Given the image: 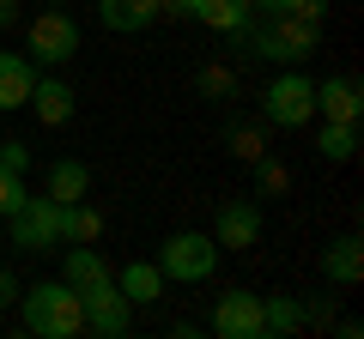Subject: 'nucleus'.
Instances as JSON below:
<instances>
[{
	"mask_svg": "<svg viewBox=\"0 0 364 339\" xmlns=\"http://www.w3.org/2000/svg\"><path fill=\"white\" fill-rule=\"evenodd\" d=\"M79 303H85V333H104V339H122L134 327V303L122 297L116 279H97V285L79 291Z\"/></svg>",
	"mask_w": 364,
	"mask_h": 339,
	"instance_id": "6",
	"label": "nucleus"
},
{
	"mask_svg": "<svg viewBox=\"0 0 364 339\" xmlns=\"http://www.w3.org/2000/svg\"><path fill=\"white\" fill-rule=\"evenodd\" d=\"M97 25L104 30H152L158 25V0H97Z\"/></svg>",
	"mask_w": 364,
	"mask_h": 339,
	"instance_id": "12",
	"label": "nucleus"
},
{
	"mask_svg": "<svg viewBox=\"0 0 364 339\" xmlns=\"http://www.w3.org/2000/svg\"><path fill=\"white\" fill-rule=\"evenodd\" d=\"M0 164H6V170H18V176H25V170H31V152H25V145H18V140H0Z\"/></svg>",
	"mask_w": 364,
	"mask_h": 339,
	"instance_id": "27",
	"label": "nucleus"
},
{
	"mask_svg": "<svg viewBox=\"0 0 364 339\" xmlns=\"http://www.w3.org/2000/svg\"><path fill=\"white\" fill-rule=\"evenodd\" d=\"M310 97H316V116L322 121H358L364 116V91H358L352 73H334L322 85H310Z\"/></svg>",
	"mask_w": 364,
	"mask_h": 339,
	"instance_id": "9",
	"label": "nucleus"
},
{
	"mask_svg": "<svg viewBox=\"0 0 364 339\" xmlns=\"http://www.w3.org/2000/svg\"><path fill=\"white\" fill-rule=\"evenodd\" d=\"M213 333L219 339H267V309L255 291H225L213 303Z\"/></svg>",
	"mask_w": 364,
	"mask_h": 339,
	"instance_id": "7",
	"label": "nucleus"
},
{
	"mask_svg": "<svg viewBox=\"0 0 364 339\" xmlns=\"http://www.w3.org/2000/svg\"><path fill=\"white\" fill-rule=\"evenodd\" d=\"M6 230H13V248H25V255L61 248V200L25 194V200H18V212H6Z\"/></svg>",
	"mask_w": 364,
	"mask_h": 339,
	"instance_id": "4",
	"label": "nucleus"
},
{
	"mask_svg": "<svg viewBox=\"0 0 364 339\" xmlns=\"http://www.w3.org/2000/svg\"><path fill=\"white\" fill-rule=\"evenodd\" d=\"M316 49H322V18L273 13V25L255 30V55H267V61H304Z\"/></svg>",
	"mask_w": 364,
	"mask_h": 339,
	"instance_id": "3",
	"label": "nucleus"
},
{
	"mask_svg": "<svg viewBox=\"0 0 364 339\" xmlns=\"http://www.w3.org/2000/svg\"><path fill=\"white\" fill-rule=\"evenodd\" d=\"M31 85H37V67L25 55L0 49V109H25L31 104Z\"/></svg>",
	"mask_w": 364,
	"mask_h": 339,
	"instance_id": "14",
	"label": "nucleus"
},
{
	"mask_svg": "<svg viewBox=\"0 0 364 339\" xmlns=\"http://www.w3.org/2000/svg\"><path fill=\"white\" fill-rule=\"evenodd\" d=\"M322 279L328 285H358L364 279V243L358 236H334L322 248Z\"/></svg>",
	"mask_w": 364,
	"mask_h": 339,
	"instance_id": "11",
	"label": "nucleus"
},
{
	"mask_svg": "<svg viewBox=\"0 0 364 339\" xmlns=\"http://www.w3.org/2000/svg\"><path fill=\"white\" fill-rule=\"evenodd\" d=\"M298 309H304V327H328L334 321V297L328 303H298Z\"/></svg>",
	"mask_w": 364,
	"mask_h": 339,
	"instance_id": "28",
	"label": "nucleus"
},
{
	"mask_svg": "<svg viewBox=\"0 0 364 339\" xmlns=\"http://www.w3.org/2000/svg\"><path fill=\"white\" fill-rule=\"evenodd\" d=\"M158 18H195V0H158Z\"/></svg>",
	"mask_w": 364,
	"mask_h": 339,
	"instance_id": "29",
	"label": "nucleus"
},
{
	"mask_svg": "<svg viewBox=\"0 0 364 339\" xmlns=\"http://www.w3.org/2000/svg\"><path fill=\"white\" fill-rule=\"evenodd\" d=\"M25 43H31V55L37 61H49V67H61V61H73L79 55V25H73V13H37L31 18V30H25Z\"/></svg>",
	"mask_w": 364,
	"mask_h": 339,
	"instance_id": "8",
	"label": "nucleus"
},
{
	"mask_svg": "<svg viewBox=\"0 0 364 339\" xmlns=\"http://www.w3.org/2000/svg\"><path fill=\"white\" fill-rule=\"evenodd\" d=\"M116 285H122V297H128L134 309H140V303H158V297H164V273H158V261H128Z\"/></svg>",
	"mask_w": 364,
	"mask_h": 339,
	"instance_id": "16",
	"label": "nucleus"
},
{
	"mask_svg": "<svg viewBox=\"0 0 364 339\" xmlns=\"http://www.w3.org/2000/svg\"><path fill=\"white\" fill-rule=\"evenodd\" d=\"M225 145H231V157L255 164V157H267V128H261V121H231V128H225Z\"/></svg>",
	"mask_w": 364,
	"mask_h": 339,
	"instance_id": "21",
	"label": "nucleus"
},
{
	"mask_svg": "<svg viewBox=\"0 0 364 339\" xmlns=\"http://www.w3.org/2000/svg\"><path fill=\"white\" fill-rule=\"evenodd\" d=\"M261 309H267V333H298L304 327L298 297H261Z\"/></svg>",
	"mask_w": 364,
	"mask_h": 339,
	"instance_id": "23",
	"label": "nucleus"
},
{
	"mask_svg": "<svg viewBox=\"0 0 364 339\" xmlns=\"http://www.w3.org/2000/svg\"><path fill=\"white\" fill-rule=\"evenodd\" d=\"M85 188H91V170L79 164V157H55L49 164V200L73 206V200H85Z\"/></svg>",
	"mask_w": 364,
	"mask_h": 339,
	"instance_id": "17",
	"label": "nucleus"
},
{
	"mask_svg": "<svg viewBox=\"0 0 364 339\" xmlns=\"http://www.w3.org/2000/svg\"><path fill=\"white\" fill-rule=\"evenodd\" d=\"M200 91H207V97H231V91H237V79L225 73V67H207V73H200Z\"/></svg>",
	"mask_w": 364,
	"mask_h": 339,
	"instance_id": "26",
	"label": "nucleus"
},
{
	"mask_svg": "<svg viewBox=\"0 0 364 339\" xmlns=\"http://www.w3.org/2000/svg\"><path fill=\"white\" fill-rule=\"evenodd\" d=\"M25 109H37L43 128H67V121H73V85H61V79H37Z\"/></svg>",
	"mask_w": 364,
	"mask_h": 339,
	"instance_id": "13",
	"label": "nucleus"
},
{
	"mask_svg": "<svg viewBox=\"0 0 364 339\" xmlns=\"http://www.w3.org/2000/svg\"><path fill=\"white\" fill-rule=\"evenodd\" d=\"M18 200H25V176L0 164V218H6V212H18Z\"/></svg>",
	"mask_w": 364,
	"mask_h": 339,
	"instance_id": "25",
	"label": "nucleus"
},
{
	"mask_svg": "<svg viewBox=\"0 0 364 339\" xmlns=\"http://www.w3.org/2000/svg\"><path fill=\"white\" fill-rule=\"evenodd\" d=\"M97 279H109L104 255H97L91 243H73V248H67V285H73V291H85V285H97Z\"/></svg>",
	"mask_w": 364,
	"mask_h": 339,
	"instance_id": "20",
	"label": "nucleus"
},
{
	"mask_svg": "<svg viewBox=\"0 0 364 339\" xmlns=\"http://www.w3.org/2000/svg\"><path fill=\"white\" fill-rule=\"evenodd\" d=\"M6 303H18V279L0 267V309H6Z\"/></svg>",
	"mask_w": 364,
	"mask_h": 339,
	"instance_id": "30",
	"label": "nucleus"
},
{
	"mask_svg": "<svg viewBox=\"0 0 364 339\" xmlns=\"http://www.w3.org/2000/svg\"><path fill=\"white\" fill-rule=\"evenodd\" d=\"M6 25H18V0H0V30Z\"/></svg>",
	"mask_w": 364,
	"mask_h": 339,
	"instance_id": "31",
	"label": "nucleus"
},
{
	"mask_svg": "<svg viewBox=\"0 0 364 339\" xmlns=\"http://www.w3.org/2000/svg\"><path fill=\"white\" fill-rule=\"evenodd\" d=\"M104 236V212L85 206V200H73V206H61V243H97Z\"/></svg>",
	"mask_w": 364,
	"mask_h": 339,
	"instance_id": "19",
	"label": "nucleus"
},
{
	"mask_svg": "<svg viewBox=\"0 0 364 339\" xmlns=\"http://www.w3.org/2000/svg\"><path fill=\"white\" fill-rule=\"evenodd\" d=\"M219 255H225V248L213 243L207 230H176V236L164 243V255H158V273H164V279H182V285H200V279L219 273Z\"/></svg>",
	"mask_w": 364,
	"mask_h": 339,
	"instance_id": "2",
	"label": "nucleus"
},
{
	"mask_svg": "<svg viewBox=\"0 0 364 339\" xmlns=\"http://www.w3.org/2000/svg\"><path fill=\"white\" fill-rule=\"evenodd\" d=\"M316 152H322L328 164H352V157H358V121H322Z\"/></svg>",
	"mask_w": 364,
	"mask_h": 339,
	"instance_id": "18",
	"label": "nucleus"
},
{
	"mask_svg": "<svg viewBox=\"0 0 364 339\" xmlns=\"http://www.w3.org/2000/svg\"><path fill=\"white\" fill-rule=\"evenodd\" d=\"M286 188H291V170L286 164H279V157H255V194L261 200H273V194H286Z\"/></svg>",
	"mask_w": 364,
	"mask_h": 339,
	"instance_id": "22",
	"label": "nucleus"
},
{
	"mask_svg": "<svg viewBox=\"0 0 364 339\" xmlns=\"http://www.w3.org/2000/svg\"><path fill=\"white\" fill-rule=\"evenodd\" d=\"M195 18L207 30L237 37V30H249V18H255V0H195Z\"/></svg>",
	"mask_w": 364,
	"mask_h": 339,
	"instance_id": "15",
	"label": "nucleus"
},
{
	"mask_svg": "<svg viewBox=\"0 0 364 339\" xmlns=\"http://www.w3.org/2000/svg\"><path fill=\"white\" fill-rule=\"evenodd\" d=\"M213 243H219V248H255L261 243V206H255V200H231V206H219V218H213Z\"/></svg>",
	"mask_w": 364,
	"mask_h": 339,
	"instance_id": "10",
	"label": "nucleus"
},
{
	"mask_svg": "<svg viewBox=\"0 0 364 339\" xmlns=\"http://www.w3.org/2000/svg\"><path fill=\"white\" fill-rule=\"evenodd\" d=\"M261 13H298V18H328V0H255Z\"/></svg>",
	"mask_w": 364,
	"mask_h": 339,
	"instance_id": "24",
	"label": "nucleus"
},
{
	"mask_svg": "<svg viewBox=\"0 0 364 339\" xmlns=\"http://www.w3.org/2000/svg\"><path fill=\"white\" fill-rule=\"evenodd\" d=\"M18 315H25V333H43V339H79L85 333V303H79V291L67 279L18 291Z\"/></svg>",
	"mask_w": 364,
	"mask_h": 339,
	"instance_id": "1",
	"label": "nucleus"
},
{
	"mask_svg": "<svg viewBox=\"0 0 364 339\" xmlns=\"http://www.w3.org/2000/svg\"><path fill=\"white\" fill-rule=\"evenodd\" d=\"M310 116H316V97H310V79L304 73H279L261 91V121L267 128H304Z\"/></svg>",
	"mask_w": 364,
	"mask_h": 339,
	"instance_id": "5",
	"label": "nucleus"
}]
</instances>
